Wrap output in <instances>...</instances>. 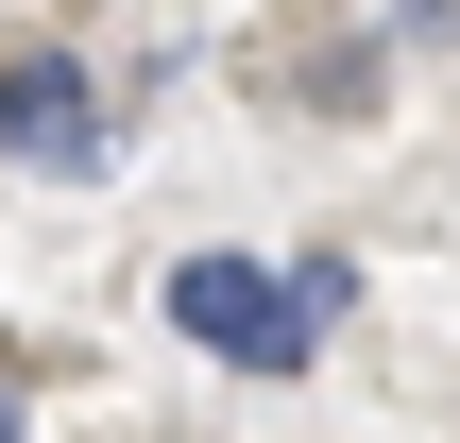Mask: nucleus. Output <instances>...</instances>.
<instances>
[{
	"label": "nucleus",
	"instance_id": "obj_3",
	"mask_svg": "<svg viewBox=\"0 0 460 443\" xmlns=\"http://www.w3.org/2000/svg\"><path fill=\"white\" fill-rule=\"evenodd\" d=\"M0 443H17V393H0Z\"/></svg>",
	"mask_w": 460,
	"mask_h": 443
},
{
	"label": "nucleus",
	"instance_id": "obj_2",
	"mask_svg": "<svg viewBox=\"0 0 460 443\" xmlns=\"http://www.w3.org/2000/svg\"><path fill=\"white\" fill-rule=\"evenodd\" d=\"M102 68L85 51H0V154H34V171H102Z\"/></svg>",
	"mask_w": 460,
	"mask_h": 443
},
{
	"label": "nucleus",
	"instance_id": "obj_1",
	"mask_svg": "<svg viewBox=\"0 0 460 443\" xmlns=\"http://www.w3.org/2000/svg\"><path fill=\"white\" fill-rule=\"evenodd\" d=\"M171 324L205 359H239V376H307L324 359L307 307H290V273H256V256H171Z\"/></svg>",
	"mask_w": 460,
	"mask_h": 443
}]
</instances>
